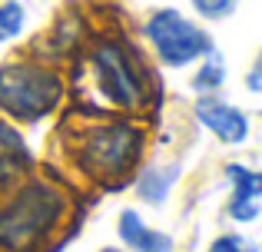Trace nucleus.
Instances as JSON below:
<instances>
[{
  "label": "nucleus",
  "mask_w": 262,
  "mask_h": 252,
  "mask_svg": "<svg viewBox=\"0 0 262 252\" xmlns=\"http://www.w3.org/2000/svg\"><path fill=\"white\" fill-rule=\"evenodd\" d=\"M223 176L229 186L226 216L239 226H252L262 216V169H252L246 163H226Z\"/></svg>",
  "instance_id": "obj_7"
},
{
  "label": "nucleus",
  "mask_w": 262,
  "mask_h": 252,
  "mask_svg": "<svg viewBox=\"0 0 262 252\" xmlns=\"http://www.w3.org/2000/svg\"><path fill=\"white\" fill-rule=\"evenodd\" d=\"M189 4L196 10V17L206 20V24H219V20L236 13V0H189Z\"/></svg>",
  "instance_id": "obj_13"
},
{
  "label": "nucleus",
  "mask_w": 262,
  "mask_h": 252,
  "mask_svg": "<svg viewBox=\"0 0 262 252\" xmlns=\"http://www.w3.org/2000/svg\"><path fill=\"white\" fill-rule=\"evenodd\" d=\"M67 100V77L40 53H13L0 63V117L13 126L50 120Z\"/></svg>",
  "instance_id": "obj_4"
},
{
  "label": "nucleus",
  "mask_w": 262,
  "mask_h": 252,
  "mask_svg": "<svg viewBox=\"0 0 262 252\" xmlns=\"http://www.w3.org/2000/svg\"><path fill=\"white\" fill-rule=\"evenodd\" d=\"M179 176H183L179 163H146L133 176V189L140 196V202H146V206H166Z\"/></svg>",
  "instance_id": "obj_9"
},
{
  "label": "nucleus",
  "mask_w": 262,
  "mask_h": 252,
  "mask_svg": "<svg viewBox=\"0 0 262 252\" xmlns=\"http://www.w3.org/2000/svg\"><path fill=\"white\" fill-rule=\"evenodd\" d=\"M206 252H262V246L252 242L249 236H243V233H219L216 239L209 242Z\"/></svg>",
  "instance_id": "obj_14"
},
{
  "label": "nucleus",
  "mask_w": 262,
  "mask_h": 252,
  "mask_svg": "<svg viewBox=\"0 0 262 252\" xmlns=\"http://www.w3.org/2000/svg\"><path fill=\"white\" fill-rule=\"evenodd\" d=\"M90 100L103 113L143 117L156 100V77L146 57L120 33H96L83 53Z\"/></svg>",
  "instance_id": "obj_3"
},
{
  "label": "nucleus",
  "mask_w": 262,
  "mask_h": 252,
  "mask_svg": "<svg viewBox=\"0 0 262 252\" xmlns=\"http://www.w3.org/2000/svg\"><path fill=\"white\" fill-rule=\"evenodd\" d=\"M96 252H126L123 246H103V249H96Z\"/></svg>",
  "instance_id": "obj_16"
},
{
  "label": "nucleus",
  "mask_w": 262,
  "mask_h": 252,
  "mask_svg": "<svg viewBox=\"0 0 262 252\" xmlns=\"http://www.w3.org/2000/svg\"><path fill=\"white\" fill-rule=\"evenodd\" d=\"M192 117H196V123L203 126L212 140L223 143V146H243L252 133L249 113H246L243 106L223 100L219 93H212V97H196Z\"/></svg>",
  "instance_id": "obj_6"
},
{
  "label": "nucleus",
  "mask_w": 262,
  "mask_h": 252,
  "mask_svg": "<svg viewBox=\"0 0 262 252\" xmlns=\"http://www.w3.org/2000/svg\"><path fill=\"white\" fill-rule=\"evenodd\" d=\"M27 30V7L20 0H0V43H13Z\"/></svg>",
  "instance_id": "obj_12"
},
{
  "label": "nucleus",
  "mask_w": 262,
  "mask_h": 252,
  "mask_svg": "<svg viewBox=\"0 0 262 252\" xmlns=\"http://www.w3.org/2000/svg\"><path fill=\"white\" fill-rule=\"evenodd\" d=\"M30 169H33V159H30V149H27L24 136H20V126L7 123L0 117V189L17 182Z\"/></svg>",
  "instance_id": "obj_10"
},
{
  "label": "nucleus",
  "mask_w": 262,
  "mask_h": 252,
  "mask_svg": "<svg viewBox=\"0 0 262 252\" xmlns=\"http://www.w3.org/2000/svg\"><path fill=\"white\" fill-rule=\"evenodd\" d=\"M149 146V129L140 117L96 113L73 120L67 133V156L77 176L93 186H123L140 173Z\"/></svg>",
  "instance_id": "obj_1"
},
{
  "label": "nucleus",
  "mask_w": 262,
  "mask_h": 252,
  "mask_svg": "<svg viewBox=\"0 0 262 252\" xmlns=\"http://www.w3.org/2000/svg\"><path fill=\"white\" fill-rule=\"evenodd\" d=\"M226 77H229V70H226V60L219 50H209L203 60L196 63V73H192L189 86L196 97H212V93H219L226 86Z\"/></svg>",
  "instance_id": "obj_11"
},
{
  "label": "nucleus",
  "mask_w": 262,
  "mask_h": 252,
  "mask_svg": "<svg viewBox=\"0 0 262 252\" xmlns=\"http://www.w3.org/2000/svg\"><path fill=\"white\" fill-rule=\"evenodd\" d=\"M143 37H146L156 63L166 66V70L196 66L209 50H216L209 30L199 20L186 17L179 7H160V10H153L146 17V24H143Z\"/></svg>",
  "instance_id": "obj_5"
},
{
  "label": "nucleus",
  "mask_w": 262,
  "mask_h": 252,
  "mask_svg": "<svg viewBox=\"0 0 262 252\" xmlns=\"http://www.w3.org/2000/svg\"><path fill=\"white\" fill-rule=\"evenodd\" d=\"M77 202L60 179L27 173L0 189V252H47L70 229Z\"/></svg>",
  "instance_id": "obj_2"
},
{
  "label": "nucleus",
  "mask_w": 262,
  "mask_h": 252,
  "mask_svg": "<svg viewBox=\"0 0 262 252\" xmlns=\"http://www.w3.org/2000/svg\"><path fill=\"white\" fill-rule=\"evenodd\" d=\"M116 239L126 252H176L173 236L149 226L136 209H123L116 216Z\"/></svg>",
  "instance_id": "obj_8"
},
{
  "label": "nucleus",
  "mask_w": 262,
  "mask_h": 252,
  "mask_svg": "<svg viewBox=\"0 0 262 252\" xmlns=\"http://www.w3.org/2000/svg\"><path fill=\"white\" fill-rule=\"evenodd\" d=\"M246 90H249V93H262V50H259V57L252 60L249 73H246Z\"/></svg>",
  "instance_id": "obj_15"
}]
</instances>
